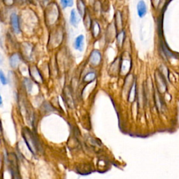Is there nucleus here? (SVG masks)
<instances>
[{
    "mask_svg": "<svg viewBox=\"0 0 179 179\" xmlns=\"http://www.w3.org/2000/svg\"><path fill=\"white\" fill-rule=\"evenodd\" d=\"M23 136L25 139V142L27 144V146L29 148L30 151H31L34 155H35L39 150L38 143H37L36 137L34 136V134L32 133V132L27 128H25L24 130H23Z\"/></svg>",
    "mask_w": 179,
    "mask_h": 179,
    "instance_id": "nucleus-1",
    "label": "nucleus"
},
{
    "mask_svg": "<svg viewBox=\"0 0 179 179\" xmlns=\"http://www.w3.org/2000/svg\"><path fill=\"white\" fill-rule=\"evenodd\" d=\"M60 8L55 2H52L48 5L46 9V16L49 23H55L60 17Z\"/></svg>",
    "mask_w": 179,
    "mask_h": 179,
    "instance_id": "nucleus-2",
    "label": "nucleus"
},
{
    "mask_svg": "<svg viewBox=\"0 0 179 179\" xmlns=\"http://www.w3.org/2000/svg\"><path fill=\"white\" fill-rule=\"evenodd\" d=\"M8 161L9 163V169L13 178H19L18 171V160L16 155L13 153H9L8 155Z\"/></svg>",
    "mask_w": 179,
    "mask_h": 179,
    "instance_id": "nucleus-3",
    "label": "nucleus"
},
{
    "mask_svg": "<svg viewBox=\"0 0 179 179\" xmlns=\"http://www.w3.org/2000/svg\"><path fill=\"white\" fill-rule=\"evenodd\" d=\"M10 23L13 31L16 34H19L20 32V28L19 18L17 13H11V15L10 16Z\"/></svg>",
    "mask_w": 179,
    "mask_h": 179,
    "instance_id": "nucleus-4",
    "label": "nucleus"
},
{
    "mask_svg": "<svg viewBox=\"0 0 179 179\" xmlns=\"http://www.w3.org/2000/svg\"><path fill=\"white\" fill-rule=\"evenodd\" d=\"M101 60V53L97 50H94L91 53L90 56L89 62L91 65L92 66H97L99 65Z\"/></svg>",
    "mask_w": 179,
    "mask_h": 179,
    "instance_id": "nucleus-5",
    "label": "nucleus"
},
{
    "mask_svg": "<svg viewBox=\"0 0 179 179\" xmlns=\"http://www.w3.org/2000/svg\"><path fill=\"white\" fill-rule=\"evenodd\" d=\"M80 21V16L78 13L76 9L73 8L70 12V16H69V23L74 27H77Z\"/></svg>",
    "mask_w": 179,
    "mask_h": 179,
    "instance_id": "nucleus-6",
    "label": "nucleus"
},
{
    "mask_svg": "<svg viewBox=\"0 0 179 179\" xmlns=\"http://www.w3.org/2000/svg\"><path fill=\"white\" fill-rule=\"evenodd\" d=\"M76 10L81 18L85 16L87 11V8L84 0H76Z\"/></svg>",
    "mask_w": 179,
    "mask_h": 179,
    "instance_id": "nucleus-7",
    "label": "nucleus"
},
{
    "mask_svg": "<svg viewBox=\"0 0 179 179\" xmlns=\"http://www.w3.org/2000/svg\"><path fill=\"white\" fill-rule=\"evenodd\" d=\"M137 13L139 18H144L147 13V6L144 0H140L137 4Z\"/></svg>",
    "mask_w": 179,
    "mask_h": 179,
    "instance_id": "nucleus-8",
    "label": "nucleus"
},
{
    "mask_svg": "<svg viewBox=\"0 0 179 179\" xmlns=\"http://www.w3.org/2000/svg\"><path fill=\"white\" fill-rule=\"evenodd\" d=\"M84 40H85V37L83 35L78 36L74 41V46L75 49L80 52L83 51L84 48Z\"/></svg>",
    "mask_w": 179,
    "mask_h": 179,
    "instance_id": "nucleus-9",
    "label": "nucleus"
},
{
    "mask_svg": "<svg viewBox=\"0 0 179 179\" xmlns=\"http://www.w3.org/2000/svg\"><path fill=\"white\" fill-rule=\"evenodd\" d=\"M156 83L157 87H158L159 90L161 91V92H164L166 90V85H165V82L163 79V77H162V74L160 73H157L156 74Z\"/></svg>",
    "mask_w": 179,
    "mask_h": 179,
    "instance_id": "nucleus-10",
    "label": "nucleus"
},
{
    "mask_svg": "<svg viewBox=\"0 0 179 179\" xmlns=\"http://www.w3.org/2000/svg\"><path fill=\"white\" fill-rule=\"evenodd\" d=\"M30 76L32 77V78H33L34 80H36V82H39V80H40L41 82H42V76L37 67H32V68H30Z\"/></svg>",
    "mask_w": 179,
    "mask_h": 179,
    "instance_id": "nucleus-11",
    "label": "nucleus"
},
{
    "mask_svg": "<svg viewBox=\"0 0 179 179\" xmlns=\"http://www.w3.org/2000/svg\"><path fill=\"white\" fill-rule=\"evenodd\" d=\"M91 32H92V35L94 37H97L99 35L100 32H101V27L99 23L96 20H92V25L90 27Z\"/></svg>",
    "mask_w": 179,
    "mask_h": 179,
    "instance_id": "nucleus-12",
    "label": "nucleus"
},
{
    "mask_svg": "<svg viewBox=\"0 0 179 179\" xmlns=\"http://www.w3.org/2000/svg\"><path fill=\"white\" fill-rule=\"evenodd\" d=\"M20 58L19 55L18 53H14L13 55L11 56L9 59L10 65L11 66V67L16 68L20 64Z\"/></svg>",
    "mask_w": 179,
    "mask_h": 179,
    "instance_id": "nucleus-13",
    "label": "nucleus"
},
{
    "mask_svg": "<svg viewBox=\"0 0 179 179\" xmlns=\"http://www.w3.org/2000/svg\"><path fill=\"white\" fill-rule=\"evenodd\" d=\"M115 25L117 30L121 29L123 27V18L120 11H117L115 14Z\"/></svg>",
    "mask_w": 179,
    "mask_h": 179,
    "instance_id": "nucleus-14",
    "label": "nucleus"
},
{
    "mask_svg": "<svg viewBox=\"0 0 179 179\" xmlns=\"http://www.w3.org/2000/svg\"><path fill=\"white\" fill-rule=\"evenodd\" d=\"M83 23L85 25V27H86V29H90L91 25H92V20L91 19L90 15L89 12L87 11L86 13L85 14V16L83 17Z\"/></svg>",
    "mask_w": 179,
    "mask_h": 179,
    "instance_id": "nucleus-15",
    "label": "nucleus"
},
{
    "mask_svg": "<svg viewBox=\"0 0 179 179\" xmlns=\"http://www.w3.org/2000/svg\"><path fill=\"white\" fill-rule=\"evenodd\" d=\"M60 6L63 9H66V8H69V7H72L74 4V0H60Z\"/></svg>",
    "mask_w": 179,
    "mask_h": 179,
    "instance_id": "nucleus-16",
    "label": "nucleus"
},
{
    "mask_svg": "<svg viewBox=\"0 0 179 179\" xmlns=\"http://www.w3.org/2000/svg\"><path fill=\"white\" fill-rule=\"evenodd\" d=\"M136 97V84L135 83H133L131 88H130V92H129V96H128V100L130 101H132L135 99Z\"/></svg>",
    "mask_w": 179,
    "mask_h": 179,
    "instance_id": "nucleus-17",
    "label": "nucleus"
},
{
    "mask_svg": "<svg viewBox=\"0 0 179 179\" xmlns=\"http://www.w3.org/2000/svg\"><path fill=\"white\" fill-rule=\"evenodd\" d=\"M96 78V74L94 72H89L85 75V77H84L83 80L86 83H91L92 82L93 80L95 79Z\"/></svg>",
    "mask_w": 179,
    "mask_h": 179,
    "instance_id": "nucleus-18",
    "label": "nucleus"
},
{
    "mask_svg": "<svg viewBox=\"0 0 179 179\" xmlns=\"http://www.w3.org/2000/svg\"><path fill=\"white\" fill-rule=\"evenodd\" d=\"M122 64H123V65L121 66L122 71H123L124 73L127 72V71H128L129 69H130V61L129 60H125L123 61Z\"/></svg>",
    "mask_w": 179,
    "mask_h": 179,
    "instance_id": "nucleus-19",
    "label": "nucleus"
},
{
    "mask_svg": "<svg viewBox=\"0 0 179 179\" xmlns=\"http://www.w3.org/2000/svg\"><path fill=\"white\" fill-rule=\"evenodd\" d=\"M125 38V32L122 30L121 32H120L117 35V44L119 45L120 46H122L123 44V41H124Z\"/></svg>",
    "mask_w": 179,
    "mask_h": 179,
    "instance_id": "nucleus-20",
    "label": "nucleus"
},
{
    "mask_svg": "<svg viewBox=\"0 0 179 179\" xmlns=\"http://www.w3.org/2000/svg\"><path fill=\"white\" fill-rule=\"evenodd\" d=\"M0 81L1 82V83H2L3 85H6L7 83H8L6 77L5 76V75L1 69H0Z\"/></svg>",
    "mask_w": 179,
    "mask_h": 179,
    "instance_id": "nucleus-21",
    "label": "nucleus"
},
{
    "mask_svg": "<svg viewBox=\"0 0 179 179\" xmlns=\"http://www.w3.org/2000/svg\"><path fill=\"white\" fill-rule=\"evenodd\" d=\"M25 87L28 91L31 90L32 87V83L31 80L29 79L25 80Z\"/></svg>",
    "mask_w": 179,
    "mask_h": 179,
    "instance_id": "nucleus-22",
    "label": "nucleus"
},
{
    "mask_svg": "<svg viewBox=\"0 0 179 179\" xmlns=\"http://www.w3.org/2000/svg\"><path fill=\"white\" fill-rule=\"evenodd\" d=\"M15 1L16 0H3L4 4L6 6H12V5H13L14 4H15Z\"/></svg>",
    "mask_w": 179,
    "mask_h": 179,
    "instance_id": "nucleus-23",
    "label": "nucleus"
},
{
    "mask_svg": "<svg viewBox=\"0 0 179 179\" xmlns=\"http://www.w3.org/2000/svg\"><path fill=\"white\" fill-rule=\"evenodd\" d=\"M151 1H152V3H153V6L155 7H157V6H158L159 4H160V0H151Z\"/></svg>",
    "mask_w": 179,
    "mask_h": 179,
    "instance_id": "nucleus-24",
    "label": "nucleus"
},
{
    "mask_svg": "<svg viewBox=\"0 0 179 179\" xmlns=\"http://www.w3.org/2000/svg\"><path fill=\"white\" fill-rule=\"evenodd\" d=\"M3 133V130H2V126H1V121H0V135H1Z\"/></svg>",
    "mask_w": 179,
    "mask_h": 179,
    "instance_id": "nucleus-25",
    "label": "nucleus"
},
{
    "mask_svg": "<svg viewBox=\"0 0 179 179\" xmlns=\"http://www.w3.org/2000/svg\"><path fill=\"white\" fill-rule=\"evenodd\" d=\"M2 62H3V57L1 53H0V64L2 63Z\"/></svg>",
    "mask_w": 179,
    "mask_h": 179,
    "instance_id": "nucleus-26",
    "label": "nucleus"
},
{
    "mask_svg": "<svg viewBox=\"0 0 179 179\" xmlns=\"http://www.w3.org/2000/svg\"><path fill=\"white\" fill-rule=\"evenodd\" d=\"M2 106V99H1V94H0V106Z\"/></svg>",
    "mask_w": 179,
    "mask_h": 179,
    "instance_id": "nucleus-27",
    "label": "nucleus"
}]
</instances>
